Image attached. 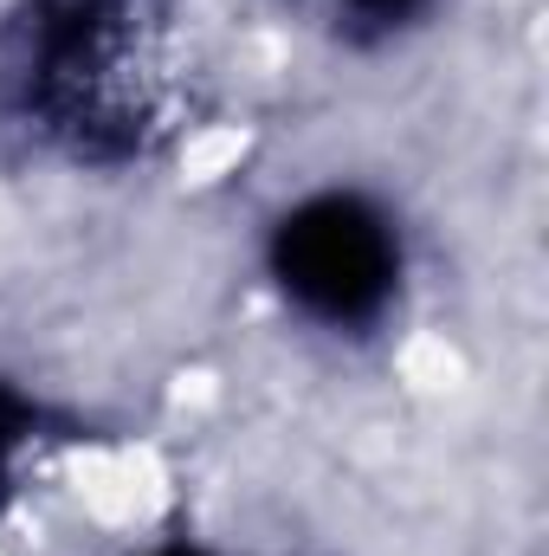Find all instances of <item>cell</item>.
<instances>
[{"mask_svg": "<svg viewBox=\"0 0 549 556\" xmlns=\"http://www.w3.org/2000/svg\"><path fill=\"white\" fill-rule=\"evenodd\" d=\"M0 111L85 168H124L181 130L188 65L162 0H20L0 26Z\"/></svg>", "mask_w": 549, "mask_h": 556, "instance_id": "1", "label": "cell"}, {"mask_svg": "<svg viewBox=\"0 0 549 556\" xmlns=\"http://www.w3.org/2000/svg\"><path fill=\"white\" fill-rule=\"evenodd\" d=\"M266 260L278 291L323 330H362L401 291V233L356 188H323L284 207Z\"/></svg>", "mask_w": 549, "mask_h": 556, "instance_id": "2", "label": "cell"}, {"mask_svg": "<svg viewBox=\"0 0 549 556\" xmlns=\"http://www.w3.org/2000/svg\"><path fill=\"white\" fill-rule=\"evenodd\" d=\"M39 427H46V408H39L33 395H20L13 382H0V511H7L13 492H20V466H26V453L46 440Z\"/></svg>", "mask_w": 549, "mask_h": 556, "instance_id": "3", "label": "cell"}, {"mask_svg": "<svg viewBox=\"0 0 549 556\" xmlns=\"http://www.w3.org/2000/svg\"><path fill=\"white\" fill-rule=\"evenodd\" d=\"M343 20H356V26H401V20H413L426 0H330Z\"/></svg>", "mask_w": 549, "mask_h": 556, "instance_id": "4", "label": "cell"}]
</instances>
